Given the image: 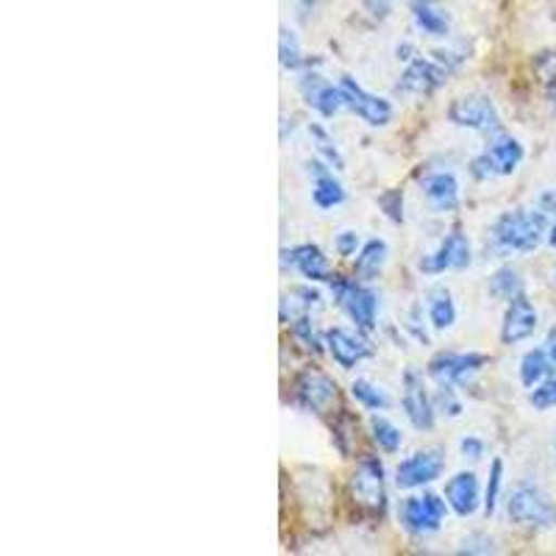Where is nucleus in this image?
I'll use <instances>...</instances> for the list:
<instances>
[{
  "instance_id": "nucleus-34",
  "label": "nucleus",
  "mask_w": 556,
  "mask_h": 556,
  "mask_svg": "<svg viewBox=\"0 0 556 556\" xmlns=\"http://www.w3.org/2000/svg\"><path fill=\"white\" fill-rule=\"evenodd\" d=\"M529 404L540 412L554 409L556 406V379H545V381H540L538 387H531Z\"/></svg>"
},
{
  "instance_id": "nucleus-7",
  "label": "nucleus",
  "mask_w": 556,
  "mask_h": 556,
  "mask_svg": "<svg viewBox=\"0 0 556 556\" xmlns=\"http://www.w3.org/2000/svg\"><path fill=\"white\" fill-rule=\"evenodd\" d=\"M401 406L406 412V420L412 429L417 431H431L437 424V406L434 399L429 395L424 384V376L417 374L415 367L404 370V395H401Z\"/></svg>"
},
{
  "instance_id": "nucleus-21",
  "label": "nucleus",
  "mask_w": 556,
  "mask_h": 556,
  "mask_svg": "<svg viewBox=\"0 0 556 556\" xmlns=\"http://www.w3.org/2000/svg\"><path fill=\"white\" fill-rule=\"evenodd\" d=\"M412 20L426 37L443 39L451 34V14L440 0H412Z\"/></svg>"
},
{
  "instance_id": "nucleus-27",
  "label": "nucleus",
  "mask_w": 556,
  "mask_h": 556,
  "mask_svg": "<svg viewBox=\"0 0 556 556\" xmlns=\"http://www.w3.org/2000/svg\"><path fill=\"white\" fill-rule=\"evenodd\" d=\"M486 290H490L493 298L509 304L515 295L523 292V278H520V273L515 270V267H498V270L490 276V281H486Z\"/></svg>"
},
{
  "instance_id": "nucleus-36",
  "label": "nucleus",
  "mask_w": 556,
  "mask_h": 556,
  "mask_svg": "<svg viewBox=\"0 0 556 556\" xmlns=\"http://www.w3.org/2000/svg\"><path fill=\"white\" fill-rule=\"evenodd\" d=\"M459 554H495V540L486 538L484 531H473L459 543Z\"/></svg>"
},
{
  "instance_id": "nucleus-39",
  "label": "nucleus",
  "mask_w": 556,
  "mask_h": 556,
  "mask_svg": "<svg viewBox=\"0 0 556 556\" xmlns=\"http://www.w3.org/2000/svg\"><path fill=\"white\" fill-rule=\"evenodd\" d=\"M459 451H462V456H465V459L479 462V459H484L486 445H484V440H481V437L468 434V437H462V440H459Z\"/></svg>"
},
{
  "instance_id": "nucleus-25",
  "label": "nucleus",
  "mask_w": 556,
  "mask_h": 556,
  "mask_svg": "<svg viewBox=\"0 0 556 556\" xmlns=\"http://www.w3.org/2000/svg\"><path fill=\"white\" fill-rule=\"evenodd\" d=\"M320 304H323L320 292L312 290V287H295V290H290V295H285V301H281V317L290 312V323H292L298 320V317L312 315V309H317Z\"/></svg>"
},
{
  "instance_id": "nucleus-13",
  "label": "nucleus",
  "mask_w": 556,
  "mask_h": 556,
  "mask_svg": "<svg viewBox=\"0 0 556 556\" xmlns=\"http://www.w3.org/2000/svg\"><path fill=\"white\" fill-rule=\"evenodd\" d=\"M298 92L306 101V106L315 109L320 117H334L345 109V92L340 84H329L320 73H306L304 78H298Z\"/></svg>"
},
{
  "instance_id": "nucleus-15",
  "label": "nucleus",
  "mask_w": 556,
  "mask_h": 556,
  "mask_svg": "<svg viewBox=\"0 0 556 556\" xmlns=\"http://www.w3.org/2000/svg\"><path fill=\"white\" fill-rule=\"evenodd\" d=\"M538 309H534V304L520 292V295H515L513 301H509V306H506L504 323H501V342H504V345H518V342L529 340V337L538 331Z\"/></svg>"
},
{
  "instance_id": "nucleus-4",
  "label": "nucleus",
  "mask_w": 556,
  "mask_h": 556,
  "mask_svg": "<svg viewBox=\"0 0 556 556\" xmlns=\"http://www.w3.org/2000/svg\"><path fill=\"white\" fill-rule=\"evenodd\" d=\"M445 498V495H443ZM434 493L412 495L404 498L399 506V520L412 538H426V534H434L443 526L445 515H448V501H443Z\"/></svg>"
},
{
  "instance_id": "nucleus-10",
  "label": "nucleus",
  "mask_w": 556,
  "mask_h": 556,
  "mask_svg": "<svg viewBox=\"0 0 556 556\" xmlns=\"http://www.w3.org/2000/svg\"><path fill=\"white\" fill-rule=\"evenodd\" d=\"M445 470V454L440 448H424L417 454L406 456L395 468V484L401 490H417V486H426L431 481H437Z\"/></svg>"
},
{
  "instance_id": "nucleus-9",
  "label": "nucleus",
  "mask_w": 556,
  "mask_h": 556,
  "mask_svg": "<svg viewBox=\"0 0 556 556\" xmlns=\"http://www.w3.org/2000/svg\"><path fill=\"white\" fill-rule=\"evenodd\" d=\"M473 262V251H470V240L462 235L459 228H454L445 240L437 245L434 253L424 256L417 262V270L426 276H440L445 270H465Z\"/></svg>"
},
{
  "instance_id": "nucleus-40",
  "label": "nucleus",
  "mask_w": 556,
  "mask_h": 556,
  "mask_svg": "<svg viewBox=\"0 0 556 556\" xmlns=\"http://www.w3.org/2000/svg\"><path fill=\"white\" fill-rule=\"evenodd\" d=\"M356 248H359V235L356 231H340V235L334 237V251L340 253V256H356Z\"/></svg>"
},
{
  "instance_id": "nucleus-14",
  "label": "nucleus",
  "mask_w": 556,
  "mask_h": 556,
  "mask_svg": "<svg viewBox=\"0 0 556 556\" xmlns=\"http://www.w3.org/2000/svg\"><path fill=\"white\" fill-rule=\"evenodd\" d=\"M295 401L306 412H315V415L329 412V406L337 401L334 379H329V376L323 374V370H315V367L304 370L295 379Z\"/></svg>"
},
{
  "instance_id": "nucleus-37",
  "label": "nucleus",
  "mask_w": 556,
  "mask_h": 556,
  "mask_svg": "<svg viewBox=\"0 0 556 556\" xmlns=\"http://www.w3.org/2000/svg\"><path fill=\"white\" fill-rule=\"evenodd\" d=\"M434 406H437V412L443 409L448 417H459L462 412H465L462 401L456 399L454 387H440V392H437V399H434Z\"/></svg>"
},
{
  "instance_id": "nucleus-6",
  "label": "nucleus",
  "mask_w": 556,
  "mask_h": 556,
  "mask_svg": "<svg viewBox=\"0 0 556 556\" xmlns=\"http://www.w3.org/2000/svg\"><path fill=\"white\" fill-rule=\"evenodd\" d=\"M351 493L356 504L365 506L367 513L381 515L387 506V484H384V465L379 456H362L351 476Z\"/></svg>"
},
{
  "instance_id": "nucleus-42",
  "label": "nucleus",
  "mask_w": 556,
  "mask_h": 556,
  "mask_svg": "<svg viewBox=\"0 0 556 556\" xmlns=\"http://www.w3.org/2000/svg\"><path fill=\"white\" fill-rule=\"evenodd\" d=\"M540 208H543L545 215H554L556 212V190H548L540 195Z\"/></svg>"
},
{
  "instance_id": "nucleus-29",
  "label": "nucleus",
  "mask_w": 556,
  "mask_h": 556,
  "mask_svg": "<svg viewBox=\"0 0 556 556\" xmlns=\"http://www.w3.org/2000/svg\"><path fill=\"white\" fill-rule=\"evenodd\" d=\"M370 434H374V443L379 445V451H384V454H395V451L404 445V434H401V429L395 424H390L387 417H379V415L370 417Z\"/></svg>"
},
{
  "instance_id": "nucleus-28",
  "label": "nucleus",
  "mask_w": 556,
  "mask_h": 556,
  "mask_svg": "<svg viewBox=\"0 0 556 556\" xmlns=\"http://www.w3.org/2000/svg\"><path fill=\"white\" fill-rule=\"evenodd\" d=\"M351 395H354V401L362 406V409L381 412L392 406V399L387 395L384 387L374 384V381H367V379H356L354 384H351Z\"/></svg>"
},
{
  "instance_id": "nucleus-8",
  "label": "nucleus",
  "mask_w": 556,
  "mask_h": 556,
  "mask_svg": "<svg viewBox=\"0 0 556 556\" xmlns=\"http://www.w3.org/2000/svg\"><path fill=\"white\" fill-rule=\"evenodd\" d=\"M490 362L486 354H456V351H440L437 356H431L429 362V376L440 387H456L462 381L473 379L479 370H484V365Z\"/></svg>"
},
{
  "instance_id": "nucleus-45",
  "label": "nucleus",
  "mask_w": 556,
  "mask_h": 556,
  "mask_svg": "<svg viewBox=\"0 0 556 556\" xmlns=\"http://www.w3.org/2000/svg\"><path fill=\"white\" fill-rule=\"evenodd\" d=\"M298 3H301L304 9H315L317 7V0H298Z\"/></svg>"
},
{
  "instance_id": "nucleus-44",
  "label": "nucleus",
  "mask_w": 556,
  "mask_h": 556,
  "mask_svg": "<svg viewBox=\"0 0 556 556\" xmlns=\"http://www.w3.org/2000/svg\"><path fill=\"white\" fill-rule=\"evenodd\" d=\"M548 242L556 248V223H554V226H551V231H548Z\"/></svg>"
},
{
  "instance_id": "nucleus-22",
  "label": "nucleus",
  "mask_w": 556,
  "mask_h": 556,
  "mask_svg": "<svg viewBox=\"0 0 556 556\" xmlns=\"http://www.w3.org/2000/svg\"><path fill=\"white\" fill-rule=\"evenodd\" d=\"M484 151H486V156L493 159L495 167H498V176H513L526 156L523 146H520L513 134H506V131L490 134Z\"/></svg>"
},
{
  "instance_id": "nucleus-3",
  "label": "nucleus",
  "mask_w": 556,
  "mask_h": 556,
  "mask_svg": "<svg viewBox=\"0 0 556 556\" xmlns=\"http://www.w3.org/2000/svg\"><path fill=\"white\" fill-rule=\"evenodd\" d=\"M331 292L334 301L351 320L356 323V329L370 331L376 329V315H379V295H376L365 281L345 276H331Z\"/></svg>"
},
{
  "instance_id": "nucleus-46",
  "label": "nucleus",
  "mask_w": 556,
  "mask_h": 556,
  "mask_svg": "<svg viewBox=\"0 0 556 556\" xmlns=\"http://www.w3.org/2000/svg\"><path fill=\"white\" fill-rule=\"evenodd\" d=\"M554 451H556V440H554Z\"/></svg>"
},
{
  "instance_id": "nucleus-32",
  "label": "nucleus",
  "mask_w": 556,
  "mask_h": 556,
  "mask_svg": "<svg viewBox=\"0 0 556 556\" xmlns=\"http://www.w3.org/2000/svg\"><path fill=\"white\" fill-rule=\"evenodd\" d=\"M501 481H504V459L495 456L493 465H490V476H486V486H484V515L486 518H493L495 506H498L501 498Z\"/></svg>"
},
{
  "instance_id": "nucleus-20",
  "label": "nucleus",
  "mask_w": 556,
  "mask_h": 556,
  "mask_svg": "<svg viewBox=\"0 0 556 556\" xmlns=\"http://www.w3.org/2000/svg\"><path fill=\"white\" fill-rule=\"evenodd\" d=\"M424 195L434 212H456L459 208V181L454 173H431L424 178Z\"/></svg>"
},
{
  "instance_id": "nucleus-11",
  "label": "nucleus",
  "mask_w": 556,
  "mask_h": 556,
  "mask_svg": "<svg viewBox=\"0 0 556 556\" xmlns=\"http://www.w3.org/2000/svg\"><path fill=\"white\" fill-rule=\"evenodd\" d=\"M448 67L437 62V59H412V62L406 64L401 81L395 84V92H399V96L426 98L443 87V84L448 81Z\"/></svg>"
},
{
  "instance_id": "nucleus-24",
  "label": "nucleus",
  "mask_w": 556,
  "mask_h": 556,
  "mask_svg": "<svg viewBox=\"0 0 556 556\" xmlns=\"http://www.w3.org/2000/svg\"><path fill=\"white\" fill-rule=\"evenodd\" d=\"M387 256H390V248H387L384 240H367L365 245H362V251L356 253V276L362 278V281H374V278H379V273L384 270L387 265Z\"/></svg>"
},
{
  "instance_id": "nucleus-35",
  "label": "nucleus",
  "mask_w": 556,
  "mask_h": 556,
  "mask_svg": "<svg viewBox=\"0 0 556 556\" xmlns=\"http://www.w3.org/2000/svg\"><path fill=\"white\" fill-rule=\"evenodd\" d=\"M379 206L384 208V215L392 223H404V192L401 190H387L379 195Z\"/></svg>"
},
{
  "instance_id": "nucleus-31",
  "label": "nucleus",
  "mask_w": 556,
  "mask_h": 556,
  "mask_svg": "<svg viewBox=\"0 0 556 556\" xmlns=\"http://www.w3.org/2000/svg\"><path fill=\"white\" fill-rule=\"evenodd\" d=\"M278 62H281L285 70H292V73L306 64L301 42H298V37L287 26H281V31H278Z\"/></svg>"
},
{
  "instance_id": "nucleus-5",
  "label": "nucleus",
  "mask_w": 556,
  "mask_h": 556,
  "mask_svg": "<svg viewBox=\"0 0 556 556\" xmlns=\"http://www.w3.org/2000/svg\"><path fill=\"white\" fill-rule=\"evenodd\" d=\"M448 121L454 123L456 128H468V131H504V126H501V114L498 109H495L493 98L481 96V92L454 98L448 106Z\"/></svg>"
},
{
  "instance_id": "nucleus-38",
  "label": "nucleus",
  "mask_w": 556,
  "mask_h": 556,
  "mask_svg": "<svg viewBox=\"0 0 556 556\" xmlns=\"http://www.w3.org/2000/svg\"><path fill=\"white\" fill-rule=\"evenodd\" d=\"M468 170L476 181H490V178H498V167H495L493 159L486 156V151H481L479 156H473V162L468 165Z\"/></svg>"
},
{
  "instance_id": "nucleus-12",
  "label": "nucleus",
  "mask_w": 556,
  "mask_h": 556,
  "mask_svg": "<svg viewBox=\"0 0 556 556\" xmlns=\"http://www.w3.org/2000/svg\"><path fill=\"white\" fill-rule=\"evenodd\" d=\"M340 87L342 92H345V109H351V112H354L359 121H365L367 126L381 128L392 121V103L374 96V92H367L356 78L342 76Z\"/></svg>"
},
{
  "instance_id": "nucleus-30",
  "label": "nucleus",
  "mask_w": 556,
  "mask_h": 556,
  "mask_svg": "<svg viewBox=\"0 0 556 556\" xmlns=\"http://www.w3.org/2000/svg\"><path fill=\"white\" fill-rule=\"evenodd\" d=\"M309 137H312V146H315V151L323 156V162L334 165L337 170H345V159H342V153H340V148H337L334 137H331V134L326 131L320 123H312Z\"/></svg>"
},
{
  "instance_id": "nucleus-33",
  "label": "nucleus",
  "mask_w": 556,
  "mask_h": 556,
  "mask_svg": "<svg viewBox=\"0 0 556 556\" xmlns=\"http://www.w3.org/2000/svg\"><path fill=\"white\" fill-rule=\"evenodd\" d=\"M290 326H292V337H295V340L301 342L306 351H315V354H320L323 342H320V337H317L315 320H312V315L298 317V320H292Z\"/></svg>"
},
{
  "instance_id": "nucleus-17",
  "label": "nucleus",
  "mask_w": 556,
  "mask_h": 556,
  "mask_svg": "<svg viewBox=\"0 0 556 556\" xmlns=\"http://www.w3.org/2000/svg\"><path fill=\"white\" fill-rule=\"evenodd\" d=\"M443 495L459 518H470V515L479 513V506L484 504V501H481L479 476H476L473 470H459L456 476H451V479L445 481Z\"/></svg>"
},
{
  "instance_id": "nucleus-43",
  "label": "nucleus",
  "mask_w": 556,
  "mask_h": 556,
  "mask_svg": "<svg viewBox=\"0 0 556 556\" xmlns=\"http://www.w3.org/2000/svg\"><path fill=\"white\" fill-rule=\"evenodd\" d=\"M545 351H548L551 362H554V365H556V329L548 334V348H545Z\"/></svg>"
},
{
  "instance_id": "nucleus-41",
  "label": "nucleus",
  "mask_w": 556,
  "mask_h": 556,
  "mask_svg": "<svg viewBox=\"0 0 556 556\" xmlns=\"http://www.w3.org/2000/svg\"><path fill=\"white\" fill-rule=\"evenodd\" d=\"M362 7L374 14V17H387V14H390L392 0H362Z\"/></svg>"
},
{
  "instance_id": "nucleus-26",
  "label": "nucleus",
  "mask_w": 556,
  "mask_h": 556,
  "mask_svg": "<svg viewBox=\"0 0 556 556\" xmlns=\"http://www.w3.org/2000/svg\"><path fill=\"white\" fill-rule=\"evenodd\" d=\"M551 356L548 351H543V348H534V351H529V354L520 359V381H523V387H538L540 381L548 379L551 374Z\"/></svg>"
},
{
  "instance_id": "nucleus-19",
  "label": "nucleus",
  "mask_w": 556,
  "mask_h": 556,
  "mask_svg": "<svg viewBox=\"0 0 556 556\" xmlns=\"http://www.w3.org/2000/svg\"><path fill=\"white\" fill-rule=\"evenodd\" d=\"M306 173L315 176V184H312V201H315L317 208L326 212V208H334L340 206V203H345V187H342L340 178H334V173H331L329 167L323 165L320 159H309V162H306Z\"/></svg>"
},
{
  "instance_id": "nucleus-2",
  "label": "nucleus",
  "mask_w": 556,
  "mask_h": 556,
  "mask_svg": "<svg viewBox=\"0 0 556 556\" xmlns=\"http://www.w3.org/2000/svg\"><path fill=\"white\" fill-rule=\"evenodd\" d=\"M506 515L515 526H523V529L543 531L556 526V504L538 484H520L506 501Z\"/></svg>"
},
{
  "instance_id": "nucleus-1",
  "label": "nucleus",
  "mask_w": 556,
  "mask_h": 556,
  "mask_svg": "<svg viewBox=\"0 0 556 556\" xmlns=\"http://www.w3.org/2000/svg\"><path fill=\"white\" fill-rule=\"evenodd\" d=\"M548 231V217L543 208L531 212V208H515L504 212L490 228V240L493 251L498 253H529L543 242V235Z\"/></svg>"
},
{
  "instance_id": "nucleus-23",
  "label": "nucleus",
  "mask_w": 556,
  "mask_h": 556,
  "mask_svg": "<svg viewBox=\"0 0 556 556\" xmlns=\"http://www.w3.org/2000/svg\"><path fill=\"white\" fill-rule=\"evenodd\" d=\"M426 309H429V323L434 331L454 329L456 323V304L445 287H434L426 292Z\"/></svg>"
},
{
  "instance_id": "nucleus-18",
  "label": "nucleus",
  "mask_w": 556,
  "mask_h": 556,
  "mask_svg": "<svg viewBox=\"0 0 556 556\" xmlns=\"http://www.w3.org/2000/svg\"><path fill=\"white\" fill-rule=\"evenodd\" d=\"M281 265L295 267V270L304 278H309V281H331L329 260H326V253L317 245H312V242L285 248V251H281Z\"/></svg>"
},
{
  "instance_id": "nucleus-16",
  "label": "nucleus",
  "mask_w": 556,
  "mask_h": 556,
  "mask_svg": "<svg viewBox=\"0 0 556 556\" xmlns=\"http://www.w3.org/2000/svg\"><path fill=\"white\" fill-rule=\"evenodd\" d=\"M326 348H329L331 359L342 370H354L359 362H365L367 356L374 354V348H370V342L365 337L351 329H342V326H334V329L326 331Z\"/></svg>"
}]
</instances>
